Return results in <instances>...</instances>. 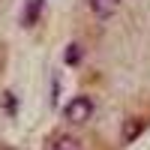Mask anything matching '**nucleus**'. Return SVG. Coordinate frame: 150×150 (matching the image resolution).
Listing matches in <instances>:
<instances>
[{
    "instance_id": "nucleus-2",
    "label": "nucleus",
    "mask_w": 150,
    "mask_h": 150,
    "mask_svg": "<svg viewBox=\"0 0 150 150\" xmlns=\"http://www.w3.org/2000/svg\"><path fill=\"white\" fill-rule=\"evenodd\" d=\"M45 150H81V144L72 135H54V138H48Z\"/></svg>"
},
{
    "instance_id": "nucleus-1",
    "label": "nucleus",
    "mask_w": 150,
    "mask_h": 150,
    "mask_svg": "<svg viewBox=\"0 0 150 150\" xmlns=\"http://www.w3.org/2000/svg\"><path fill=\"white\" fill-rule=\"evenodd\" d=\"M63 117L69 123H75V126L87 123V120L93 117V99L90 96H75V99H69V105L63 108Z\"/></svg>"
},
{
    "instance_id": "nucleus-7",
    "label": "nucleus",
    "mask_w": 150,
    "mask_h": 150,
    "mask_svg": "<svg viewBox=\"0 0 150 150\" xmlns=\"http://www.w3.org/2000/svg\"><path fill=\"white\" fill-rule=\"evenodd\" d=\"M3 102H6V114H15V111H18V99H15V96H9V93H6Z\"/></svg>"
},
{
    "instance_id": "nucleus-5",
    "label": "nucleus",
    "mask_w": 150,
    "mask_h": 150,
    "mask_svg": "<svg viewBox=\"0 0 150 150\" xmlns=\"http://www.w3.org/2000/svg\"><path fill=\"white\" fill-rule=\"evenodd\" d=\"M141 126H144L141 120H132V123H126V132H123V138H126V141H135V138L141 135Z\"/></svg>"
},
{
    "instance_id": "nucleus-3",
    "label": "nucleus",
    "mask_w": 150,
    "mask_h": 150,
    "mask_svg": "<svg viewBox=\"0 0 150 150\" xmlns=\"http://www.w3.org/2000/svg\"><path fill=\"white\" fill-rule=\"evenodd\" d=\"M120 6V0H90V9L96 12L99 18H108V15H114Z\"/></svg>"
},
{
    "instance_id": "nucleus-6",
    "label": "nucleus",
    "mask_w": 150,
    "mask_h": 150,
    "mask_svg": "<svg viewBox=\"0 0 150 150\" xmlns=\"http://www.w3.org/2000/svg\"><path fill=\"white\" fill-rule=\"evenodd\" d=\"M66 63L69 66H78L81 63V45H69L66 48Z\"/></svg>"
},
{
    "instance_id": "nucleus-4",
    "label": "nucleus",
    "mask_w": 150,
    "mask_h": 150,
    "mask_svg": "<svg viewBox=\"0 0 150 150\" xmlns=\"http://www.w3.org/2000/svg\"><path fill=\"white\" fill-rule=\"evenodd\" d=\"M42 6H45V0H27V6H24V18H21V24H24V27H30V24L39 18Z\"/></svg>"
}]
</instances>
